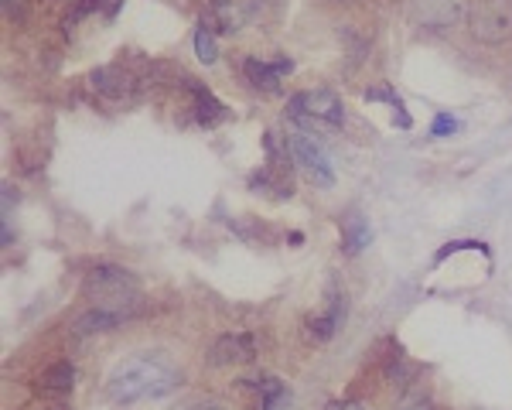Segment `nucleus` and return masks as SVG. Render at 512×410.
I'll list each match as a JSON object with an SVG mask.
<instances>
[{
    "mask_svg": "<svg viewBox=\"0 0 512 410\" xmlns=\"http://www.w3.org/2000/svg\"><path fill=\"white\" fill-rule=\"evenodd\" d=\"M396 410H434V404L427 397H403Z\"/></svg>",
    "mask_w": 512,
    "mask_h": 410,
    "instance_id": "22",
    "label": "nucleus"
},
{
    "mask_svg": "<svg viewBox=\"0 0 512 410\" xmlns=\"http://www.w3.org/2000/svg\"><path fill=\"white\" fill-rule=\"evenodd\" d=\"M256 390H260V410H284L287 404H291V393H287V387L280 380H274V376H267V380L256 383Z\"/></svg>",
    "mask_w": 512,
    "mask_h": 410,
    "instance_id": "16",
    "label": "nucleus"
},
{
    "mask_svg": "<svg viewBox=\"0 0 512 410\" xmlns=\"http://www.w3.org/2000/svg\"><path fill=\"white\" fill-rule=\"evenodd\" d=\"M250 188H256V192H274L277 199H287V195H291V185L274 178V171H260V175H253Z\"/></svg>",
    "mask_w": 512,
    "mask_h": 410,
    "instance_id": "19",
    "label": "nucleus"
},
{
    "mask_svg": "<svg viewBox=\"0 0 512 410\" xmlns=\"http://www.w3.org/2000/svg\"><path fill=\"white\" fill-rule=\"evenodd\" d=\"M294 69L291 59H274V62H263V59H246L243 62V76L250 82L253 89H263V93H277L280 82H284L287 72Z\"/></svg>",
    "mask_w": 512,
    "mask_h": 410,
    "instance_id": "10",
    "label": "nucleus"
},
{
    "mask_svg": "<svg viewBox=\"0 0 512 410\" xmlns=\"http://www.w3.org/2000/svg\"><path fill=\"white\" fill-rule=\"evenodd\" d=\"M188 410H226L222 404H195V407H188Z\"/></svg>",
    "mask_w": 512,
    "mask_h": 410,
    "instance_id": "25",
    "label": "nucleus"
},
{
    "mask_svg": "<svg viewBox=\"0 0 512 410\" xmlns=\"http://www.w3.org/2000/svg\"><path fill=\"white\" fill-rule=\"evenodd\" d=\"M82 298L89 301V308H103V311H117L130 322V318L144 315V294H140V281L130 270L113 267V264H99L86 274L82 281Z\"/></svg>",
    "mask_w": 512,
    "mask_h": 410,
    "instance_id": "2",
    "label": "nucleus"
},
{
    "mask_svg": "<svg viewBox=\"0 0 512 410\" xmlns=\"http://www.w3.org/2000/svg\"><path fill=\"white\" fill-rule=\"evenodd\" d=\"M7 21H24L28 18V0H4Z\"/></svg>",
    "mask_w": 512,
    "mask_h": 410,
    "instance_id": "20",
    "label": "nucleus"
},
{
    "mask_svg": "<svg viewBox=\"0 0 512 410\" xmlns=\"http://www.w3.org/2000/svg\"><path fill=\"white\" fill-rule=\"evenodd\" d=\"M287 117L297 123H325V127H342L345 106L332 93V89H304V93L291 96L287 103Z\"/></svg>",
    "mask_w": 512,
    "mask_h": 410,
    "instance_id": "3",
    "label": "nucleus"
},
{
    "mask_svg": "<svg viewBox=\"0 0 512 410\" xmlns=\"http://www.w3.org/2000/svg\"><path fill=\"white\" fill-rule=\"evenodd\" d=\"M468 28L478 41L499 45L512 31V4H506V0H475L468 7Z\"/></svg>",
    "mask_w": 512,
    "mask_h": 410,
    "instance_id": "5",
    "label": "nucleus"
},
{
    "mask_svg": "<svg viewBox=\"0 0 512 410\" xmlns=\"http://www.w3.org/2000/svg\"><path fill=\"white\" fill-rule=\"evenodd\" d=\"M410 18L427 31H448L468 18L465 0H410Z\"/></svg>",
    "mask_w": 512,
    "mask_h": 410,
    "instance_id": "7",
    "label": "nucleus"
},
{
    "mask_svg": "<svg viewBox=\"0 0 512 410\" xmlns=\"http://www.w3.org/2000/svg\"><path fill=\"white\" fill-rule=\"evenodd\" d=\"M383 373H386V380L396 383V387H407L410 376H414V366H410L407 359L400 356V352H393V356L386 359V369H383Z\"/></svg>",
    "mask_w": 512,
    "mask_h": 410,
    "instance_id": "18",
    "label": "nucleus"
},
{
    "mask_svg": "<svg viewBox=\"0 0 512 410\" xmlns=\"http://www.w3.org/2000/svg\"><path fill=\"white\" fill-rule=\"evenodd\" d=\"M342 318H345V298H342V294H335L332 305H328L325 315L308 318V332L315 335L318 342H328V339L335 335V328L342 325Z\"/></svg>",
    "mask_w": 512,
    "mask_h": 410,
    "instance_id": "13",
    "label": "nucleus"
},
{
    "mask_svg": "<svg viewBox=\"0 0 512 410\" xmlns=\"http://www.w3.org/2000/svg\"><path fill=\"white\" fill-rule=\"evenodd\" d=\"M41 390H48V393H69L72 390V383H76V366L72 363H52L41 373Z\"/></svg>",
    "mask_w": 512,
    "mask_h": 410,
    "instance_id": "15",
    "label": "nucleus"
},
{
    "mask_svg": "<svg viewBox=\"0 0 512 410\" xmlns=\"http://www.w3.org/2000/svg\"><path fill=\"white\" fill-rule=\"evenodd\" d=\"M89 82H93L99 100H106L113 106H127L137 100L147 76H140L134 69H123V65H103V69H96L93 76H89Z\"/></svg>",
    "mask_w": 512,
    "mask_h": 410,
    "instance_id": "6",
    "label": "nucleus"
},
{
    "mask_svg": "<svg viewBox=\"0 0 512 410\" xmlns=\"http://www.w3.org/2000/svg\"><path fill=\"white\" fill-rule=\"evenodd\" d=\"M123 322H127V318L117 315V311L89 308V311H82L76 322H72V332H76L79 339H86V335H96V332H110V328H117Z\"/></svg>",
    "mask_w": 512,
    "mask_h": 410,
    "instance_id": "12",
    "label": "nucleus"
},
{
    "mask_svg": "<svg viewBox=\"0 0 512 410\" xmlns=\"http://www.w3.org/2000/svg\"><path fill=\"white\" fill-rule=\"evenodd\" d=\"M284 147L291 151L294 164H301L304 175H308L315 185H321V188L335 185L332 158H328V151H325V144H321V141H315L311 134H304V130H294V134L284 137Z\"/></svg>",
    "mask_w": 512,
    "mask_h": 410,
    "instance_id": "4",
    "label": "nucleus"
},
{
    "mask_svg": "<svg viewBox=\"0 0 512 410\" xmlns=\"http://www.w3.org/2000/svg\"><path fill=\"white\" fill-rule=\"evenodd\" d=\"M366 100H386V103H393L396 110H403V103H400V96H393L390 89H369L366 93Z\"/></svg>",
    "mask_w": 512,
    "mask_h": 410,
    "instance_id": "23",
    "label": "nucleus"
},
{
    "mask_svg": "<svg viewBox=\"0 0 512 410\" xmlns=\"http://www.w3.org/2000/svg\"><path fill=\"white\" fill-rule=\"evenodd\" d=\"M256 356V339L250 332H226L212 342L209 363L212 366H236V363H250Z\"/></svg>",
    "mask_w": 512,
    "mask_h": 410,
    "instance_id": "9",
    "label": "nucleus"
},
{
    "mask_svg": "<svg viewBox=\"0 0 512 410\" xmlns=\"http://www.w3.org/2000/svg\"><path fill=\"white\" fill-rule=\"evenodd\" d=\"M195 55H198V62H205V65H212L219 59V48H216V28H212L209 21H202L195 28Z\"/></svg>",
    "mask_w": 512,
    "mask_h": 410,
    "instance_id": "17",
    "label": "nucleus"
},
{
    "mask_svg": "<svg viewBox=\"0 0 512 410\" xmlns=\"http://www.w3.org/2000/svg\"><path fill=\"white\" fill-rule=\"evenodd\" d=\"M332 410H366V404H359V400H345V404H335Z\"/></svg>",
    "mask_w": 512,
    "mask_h": 410,
    "instance_id": "24",
    "label": "nucleus"
},
{
    "mask_svg": "<svg viewBox=\"0 0 512 410\" xmlns=\"http://www.w3.org/2000/svg\"><path fill=\"white\" fill-rule=\"evenodd\" d=\"M342 246L349 257L362 253V246H369V219H362L359 212L342 219Z\"/></svg>",
    "mask_w": 512,
    "mask_h": 410,
    "instance_id": "14",
    "label": "nucleus"
},
{
    "mask_svg": "<svg viewBox=\"0 0 512 410\" xmlns=\"http://www.w3.org/2000/svg\"><path fill=\"white\" fill-rule=\"evenodd\" d=\"M185 86H188V93H192V100H195V120L202 123V127H216V123H222L229 117L226 106H222L205 86H198L195 79H185Z\"/></svg>",
    "mask_w": 512,
    "mask_h": 410,
    "instance_id": "11",
    "label": "nucleus"
},
{
    "mask_svg": "<svg viewBox=\"0 0 512 410\" xmlns=\"http://www.w3.org/2000/svg\"><path fill=\"white\" fill-rule=\"evenodd\" d=\"M451 130H458V120L448 117V113H441V117L434 120V127H431V137H444V134H451Z\"/></svg>",
    "mask_w": 512,
    "mask_h": 410,
    "instance_id": "21",
    "label": "nucleus"
},
{
    "mask_svg": "<svg viewBox=\"0 0 512 410\" xmlns=\"http://www.w3.org/2000/svg\"><path fill=\"white\" fill-rule=\"evenodd\" d=\"M256 11H260V0H212L205 21L222 35H236L256 18Z\"/></svg>",
    "mask_w": 512,
    "mask_h": 410,
    "instance_id": "8",
    "label": "nucleus"
},
{
    "mask_svg": "<svg viewBox=\"0 0 512 410\" xmlns=\"http://www.w3.org/2000/svg\"><path fill=\"white\" fill-rule=\"evenodd\" d=\"M181 387V369L164 352H140L113 366L106 390L117 404H137L147 397H168Z\"/></svg>",
    "mask_w": 512,
    "mask_h": 410,
    "instance_id": "1",
    "label": "nucleus"
}]
</instances>
